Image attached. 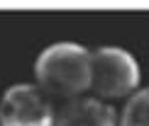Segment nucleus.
<instances>
[{"label": "nucleus", "mask_w": 149, "mask_h": 126, "mask_svg": "<svg viewBox=\"0 0 149 126\" xmlns=\"http://www.w3.org/2000/svg\"><path fill=\"white\" fill-rule=\"evenodd\" d=\"M34 85L56 102L83 97L91 87V49L76 41H56L37 56Z\"/></svg>", "instance_id": "obj_1"}, {"label": "nucleus", "mask_w": 149, "mask_h": 126, "mask_svg": "<svg viewBox=\"0 0 149 126\" xmlns=\"http://www.w3.org/2000/svg\"><path fill=\"white\" fill-rule=\"evenodd\" d=\"M142 80L139 63L122 46H100L91 51V97L103 102L130 97Z\"/></svg>", "instance_id": "obj_2"}, {"label": "nucleus", "mask_w": 149, "mask_h": 126, "mask_svg": "<svg viewBox=\"0 0 149 126\" xmlns=\"http://www.w3.org/2000/svg\"><path fill=\"white\" fill-rule=\"evenodd\" d=\"M56 104L34 83H15L0 97V126H52Z\"/></svg>", "instance_id": "obj_3"}, {"label": "nucleus", "mask_w": 149, "mask_h": 126, "mask_svg": "<svg viewBox=\"0 0 149 126\" xmlns=\"http://www.w3.org/2000/svg\"><path fill=\"white\" fill-rule=\"evenodd\" d=\"M52 126H117V112L113 104L83 94L61 102L54 112Z\"/></svg>", "instance_id": "obj_4"}, {"label": "nucleus", "mask_w": 149, "mask_h": 126, "mask_svg": "<svg viewBox=\"0 0 149 126\" xmlns=\"http://www.w3.org/2000/svg\"><path fill=\"white\" fill-rule=\"evenodd\" d=\"M117 126H149V87H139L127 97L117 114Z\"/></svg>", "instance_id": "obj_5"}]
</instances>
